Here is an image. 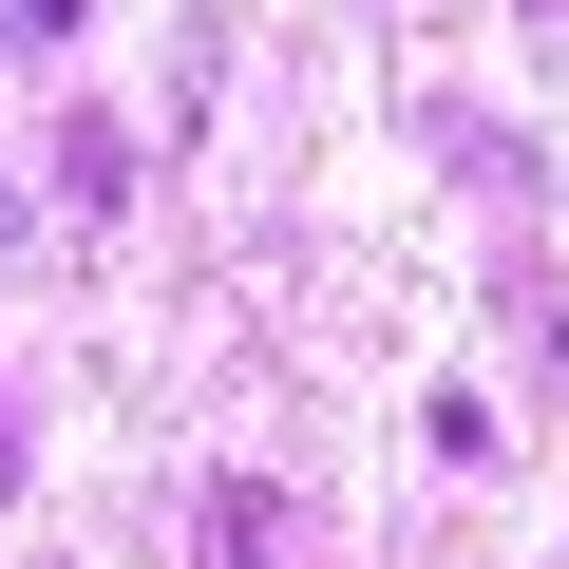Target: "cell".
<instances>
[{
  "instance_id": "7a4b0ae2",
  "label": "cell",
  "mask_w": 569,
  "mask_h": 569,
  "mask_svg": "<svg viewBox=\"0 0 569 569\" xmlns=\"http://www.w3.org/2000/svg\"><path fill=\"white\" fill-rule=\"evenodd\" d=\"M0 39H20V0H0Z\"/></svg>"
},
{
  "instance_id": "3957f363",
  "label": "cell",
  "mask_w": 569,
  "mask_h": 569,
  "mask_svg": "<svg viewBox=\"0 0 569 569\" xmlns=\"http://www.w3.org/2000/svg\"><path fill=\"white\" fill-rule=\"evenodd\" d=\"M531 20H569V0H531Z\"/></svg>"
},
{
  "instance_id": "6da1fadb",
  "label": "cell",
  "mask_w": 569,
  "mask_h": 569,
  "mask_svg": "<svg viewBox=\"0 0 569 569\" xmlns=\"http://www.w3.org/2000/svg\"><path fill=\"white\" fill-rule=\"evenodd\" d=\"M266 531H284V493H266V475H228V493H209V569H266Z\"/></svg>"
}]
</instances>
